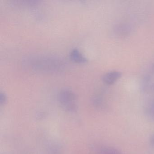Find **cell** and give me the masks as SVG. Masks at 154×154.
<instances>
[{
	"mask_svg": "<svg viewBox=\"0 0 154 154\" xmlns=\"http://www.w3.org/2000/svg\"><path fill=\"white\" fill-rule=\"evenodd\" d=\"M28 65L33 70L43 72L58 71L63 66V62L60 58L54 57H33L27 61Z\"/></svg>",
	"mask_w": 154,
	"mask_h": 154,
	"instance_id": "obj_1",
	"label": "cell"
},
{
	"mask_svg": "<svg viewBox=\"0 0 154 154\" xmlns=\"http://www.w3.org/2000/svg\"><path fill=\"white\" fill-rule=\"evenodd\" d=\"M57 100L61 107L68 112H75L78 108L77 98L73 91L69 88L62 89L58 93Z\"/></svg>",
	"mask_w": 154,
	"mask_h": 154,
	"instance_id": "obj_2",
	"label": "cell"
},
{
	"mask_svg": "<svg viewBox=\"0 0 154 154\" xmlns=\"http://www.w3.org/2000/svg\"><path fill=\"white\" fill-rule=\"evenodd\" d=\"M122 76L120 72L118 71H111L104 74L103 76L102 80L104 83L107 85L113 84Z\"/></svg>",
	"mask_w": 154,
	"mask_h": 154,
	"instance_id": "obj_3",
	"label": "cell"
},
{
	"mask_svg": "<svg viewBox=\"0 0 154 154\" xmlns=\"http://www.w3.org/2000/svg\"><path fill=\"white\" fill-rule=\"evenodd\" d=\"M94 152L95 154H122L115 148L104 146H96Z\"/></svg>",
	"mask_w": 154,
	"mask_h": 154,
	"instance_id": "obj_4",
	"label": "cell"
},
{
	"mask_svg": "<svg viewBox=\"0 0 154 154\" xmlns=\"http://www.w3.org/2000/svg\"><path fill=\"white\" fill-rule=\"evenodd\" d=\"M70 57L72 61L78 63H84L88 61L87 58L77 48L71 51Z\"/></svg>",
	"mask_w": 154,
	"mask_h": 154,
	"instance_id": "obj_5",
	"label": "cell"
},
{
	"mask_svg": "<svg viewBox=\"0 0 154 154\" xmlns=\"http://www.w3.org/2000/svg\"><path fill=\"white\" fill-rule=\"evenodd\" d=\"M145 111V113L148 118L154 120V98L148 103Z\"/></svg>",
	"mask_w": 154,
	"mask_h": 154,
	"instance_id": "obj_6",
	"label": "cell"
},
{
	"mask_svg": "<svg viewBox=\"0 0 154 154\" xmlns=\"http://www.w3.org/2000/svg\"><path fill=\"white\" fill-rule=\"evenodd\" d=\"M7 101V97L4 93L1 92L0 93V103L1 104H4Z\"/></svg>",
	"mask_w": 154,
	"mask_h": 154,
	"instance_id": "obj_7",
	"label": "cell"
},
{
	"mask_svg": "<svg viewBox=\"0 0 154 154\" xmlns=\"http://www.w3.org/2000/svg\"><path fill=\"white\" fill-rule=\"evenodd\" d=\"M149 142H150V145L154 147V134L151 135L149 138Z\"/></svg>",
	"mask_w": 154,
	"mask_h": 154,
	"instance_id": "obj_8",
	"label": "cell"
}]
</instances>
